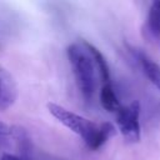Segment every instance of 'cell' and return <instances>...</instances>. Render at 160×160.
<instances>
[{
	"label": "cell",
	"mask_w": 160,
	"mask_h": 160,
	"mask_svg": "<svg viewBox=\"0 0 160 160\" xmlns=\"http://www.w3.org/2000/svg\"><path fill=\"white\" fill-rule=\"evenodd\" d=\"M69 62L71 65L78 88L85 100H90L94 95L96 80H95V64L86 50L81 44L74 42L68 46L66 50Z\"/></svg>",
	"instance_id": "cell-1"
},
{
	"label": "cell",
	"mask_w": 160,
	"mask_h": 160,
	"mask_svg": "<svg viewBox=\"0 0 160 160\" xmlns=\"http://www.w3.org/2000/svg\"><path fill=\"white\" fill-rule=\"evenodd\" d=\"M140 104L132 101L128 106H121L116 112V122L120 132L129 142L140 140Z\"/></svg>",
	"instance_id": "cell-3"
},
{
	"label": "cell",
	"mask_w": 160,
	"mask_h": 160,
	"mask_svg": "<svg viewBox=\"0 0 160 160\" xmlns=\"http://www.w3.org/2000/svg\"><path fill=\"white\" fill-rule=\"evenodd\" d=\"M1 160H25L22 159L21 156H18V155H14V154H9V152H4L1 155Z\"/></svg>",
	"instance_id": "cell-11"
},
{
	"label": "cell",
	"mask_w": 160,
	"mask_h": 160,
	"mask_svg": "<svg viewBox=\"0 0 160 160\" xmlns=\"http://www.w3.org/2000/svg\"><path fill=\"white\" fill-rule=\"evenodd\" d=\"M148 28L150 32L160 40V0H156L151 4L148 18Z\"/></svg>",
	"instance_id": "cell-9"
},
{
	"label": "cell",
	"mask_w": 160,
	"mask_h": 160,
	"mask_svg": "<svg viewBox=\"0 0 160 160\" xmlns=\"http://www.w3.org/2000/svg\"><path fill=\"white\" fill-rule=\"evenodd\" d=\"M11 129H12V126L0 121V136H6V138L10 136L11 135Z\"/></svg>",
	"instance_id": "cell-10"
},
{
	"label": "cell",
	"mask_w": 160,
	"mask_h": 160,
	"mask_svg": "<svg viewBox=\"0 0 160 160\" xmlns=\"http://www.w3.org/2000/svg\"><path fill=\"white\" fill-rule=\"evenodd\" d=\"M114 135H115L114 125L110 122H101V124H98L96 129L94 130L91 136L88 139V141H85V144L88 145L89 149L98 150Z\"/></svg>",
	"instance_id": "cell-5"
},
{
	"label": "cell",
	"mask_w": 160,
	"mask_h": 160,
	"mask_svg": "<svg viewBox=\"0 0 160 160\" xmlns=\"http://www.w3.org/2000/svg\"><path fill=\"white\" fill-rule=\"evenodd\" d=\"M82 45L86 48V50L89 51V54L91 55L92 60H94V64L95 66L98 68L99 70V74H100V78L101 80L105 82V84H109V80H110V69H109V65H108V61L105 59V56L101 54V51L95 48L92 44L88 42V41H82Z\"/></svg>",
	"instance_id": "cell-6"
},
{
	"label": "cell",
	"mask_w": 160,
	"mask_h": 160,
	"mask_svg": "<svg viewBox=\"0 0 160 160\" xmlns=\"http://www.w3.org/2000/svg\"><path fill=\"white\" fill-rule=\"evenodd\" d=\"M19 95L18 84L11 72L0 65V112L10 109Z\"/></svg>",
	"instance_id": "cell-4"
},
{
	"label": "cell",
	"mask_w": 160,
	"mask_h": 160,
	"mask_svg": "<svg viewBox=\"0 0 160 160\" xmlns=\"http://www.w3.org/2000/svg\"><path fill=\"white\" fill-rule=\"evenodd\" d=\"M48 110L65 128H68L72 132L81 136L84 139V141H88V139L91 136V134L94 132V130L98 126L96 122H92V121H90V120H88V119L65 109L64 106L55 104V102H49Z\"/></svg>",
	"instance_id": "cell-2"
},
{
	"label": "cell",
	"mask_w": 160,
	"mask_h": 160,
	"mask_svg": "<svg viewBox=\"0 0 160 160\" xmlns=\"http://www.w3.org/2000/svg\"><path fill=\"white\" fill-rule=\"evenodd\" d=\"M100 102L102 108L110 112H118L120 106L119 99L110 84H105L100 90Z\"/></svg>",
	"instance_id": "cell-8"
},
{
	"label": "cell",
	"mask_w": 160,
	"mask_h": 160,
	"mask_svg": "<svg viewBox=\"0 0 160 160\" xmlns=\"http://www.w3.org/2000/svg\"><path fill=\"white\" fill-rule=\"evenodd\" d=\"M136 59L139 60L145 75L149 78V80L160 89V65L150 60L146 55L142 52H136Z\"/></svg>",
	"instance_id": "cell-7"
},
{
	"label": "cell",
	"mask_w": 160,
	"mask_h": 160,
	"mask_svg": "<svg viewBox=\"0 0 160 160\" xmlns=\"http://www.w3.org/2000/svg\"><path fill=\"white\" fill-rule=\"evenodd\" d=\"M9 141H8V138L6 136H0V150H2V149H6V148H9Z\"/></svg>",
	"instance_id": "cell-12"
}]
</instances>
